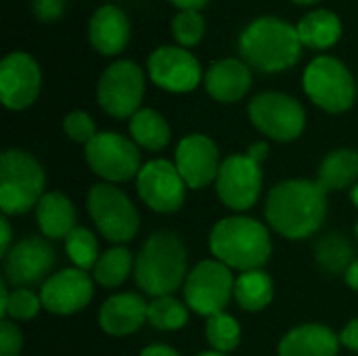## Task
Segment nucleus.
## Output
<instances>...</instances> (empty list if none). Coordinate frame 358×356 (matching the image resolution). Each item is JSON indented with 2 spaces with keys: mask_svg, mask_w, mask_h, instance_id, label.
Listing matches in <instances>:
<instances>
[{
  "mask_svg": "<svg viewBox=\"0 0 358 356\" xmlns=\"http://www.w3.org/2000/svg\"><path fill=\"white\" fill-rule=\"evenodd\" d=\"M264 216L273 231L287 239L315 235L327 216V191L317 180L292 178L275 185L266 197Z\"/></svg>",
  "mask_w": 358,
  "mask_h": 356,
  "instance_id": "nucleus-1",
  "label": "nucleus"
},
{
  "mask_svg": "<svg viewBox=\"0 0 358 356\" xmlns=\"http://www.w3.org/2000/svg\"><path fill=\"white\" fill-rule=\"evenodd\" d=\"M241 59L264 73H279L294 67L302 55L298 27L279 17H258L239 36Z\"/></svg>",
  "mask_w": 358,
  "mask_h": 356,
  "instance_id": "nucleus-2",
  "label": "nucleus"
},
{
  "mask_svg": "<svg viewBox=\"0 0 358 356\" xmlns=\"http://www.w3.org/2000/svg\"><path fill=\"white\" fill-rule=\"evenodd\" d=\"M187 248L170 231L153 233L134 262L136 285L153 298L174 294L187 281Z\"/></svg>",
  "mask_w": 358,
  "mask_h": 356,
  "instance_id": "nucleus-3",
  "label": "nucleus"
},
{
  "mask_svg": "<svg viewBox=\"0 0 358 356\" xmlns=\"http://www.w3.org/2000/svg\"><path fill=\"white\" fill-rule=\"evenodd\" d=\"M210 250L214 258L231 271H260L271 258L268 229L248 216H229L214 225L210 233Z\"/></svg>",
  "mask_w": 358,
  "mask_h": 356,
  "instance_id": "nucleus-4",
  "label": "nucleus"
},
{
  "mask_svg": "<svg viewBox=\"0 0 358 356\" xmlns=\"http://www.w3.org/2000/svg\"><path fill=\"white\" fill-rule=\"evenodd\" d=\"M44 170L31 153L6 149L0 155V208L4 216L36 208L44 195Z\"/></svg>",
  "mask_w": 358,
  "mask_h": 356,
  "instance_id": "nucleus-5",
  "label": "nucleus"
},
{
  "mask_svg": "<svg viewBox=\"0 0 358 356\" xmlns=\"http://www.w3.org/2000/svg\"><path fill=\"white\" fill-rule=\"evenodd\" d=\"M302 86L308 99L327 113H344L357 101V84L350 69L329 55H319L306 65Z\"/></svg>",
  "mask_w": 358,
  "mask_h": 356,
  "instance_id": "nucleus-6",
  "label": "nucleus"
},
{
  "mask_svg": "<svg viewBox=\"0 0 358 356\" xmlns=\"http://www.w3.org/2000/svg\"><path fill=\"white\" fill-rule=\"evenodd\" d=\"M88 214L96 231L111 243H126L138 233L141 220L130 197L111 183L94 185L88 191Z\"/></svg>",
  "mask_w": 358,
  "mask_h": 356,
  "instance_id": "nucleus-7",
  "label": "nucleus"
},
{
  "mask_svg": "<svg viewBox=\"0 0 358 356\" xmlns=\"http://www.w3.org/2000/svg\"><path fill=\"white\" fill-rule=\"evenodd\" d=\"M145 97V71L130 59L113 61L96 82V101L101 109L117 120L132 118Z\"/></svg>",
  "mask_w": 358,
  "mask_h": 356,
  "instance_id": "nucleus-8",
  "label": "nucleus"
},
{
  "mask_svg": "<svg viewBox=\"0 0 358 356\" xmlns=\"http://www.w3.org/2000/svg\"><path fill=\"white\" fill-rule=\"evenodd\" d=\"M252 124L268 138L289 143L302 136L306 128V111L302 103L285 92H260L248 105Z\"/></svg>",
  "mask_w": 358,
  "mask_h": 356,
  "instance_id": "nucleus-9",
  "label": "nucleus"
},
{
  "mask_svg": "<svg viewBox=\"0 0 358 356\" xmlns=\"http://www.w3.org/2000/svg\"><path fill=\"white\" fill-rule=\"evenodd\" d=\"M233 296L235 277L227 264L218 260H203L189 271L185 281V302L193 313L208 319L220 315Z\"/></svg>",
  "mask_w": 358,
  "mask_h": 356,
  "instance_id": "nucleus-10",
  "label": "nucleus"
},
{
  "mask_svg": "<svg viewBox=\"0 0 358 356\" xmlns=\"http://www.w3.org/2000/svg\"><path fill=\"white\" fill-rule=\"evenodd\" d=\"M90 170L107 183H126L141 172L138 145L117 132H99L84 149Z\"/></svg>",
  "mask_w": 358,
  "mask_h": 356,
  "instance_id": "nucleus-11",
  "label": "nucleus"
},
{
  "mask_svg": "<svg viewBox=\"0 0 358 356\" xmlns=\"http://www.w3.org/2000/svg\"><path fill=\"white\" fill-rule=\"evenodd\" d=\"M136 191L153 212L170 214L185 204L187 183L182 180L176 164L168 159H151L136 176Z\"/></svg>",
  "mask_w": 358,
  "mask_h": 356,
  "instance_id": "nucleus-12",
  "label": "nucleus"
},
{
  "mask_svg": "<svg viewBox=\"0 0 358 356\" xmlns=\"http://www.w3.org/2000/svg\"><path fill=\"white\" fill-rule=\"evenodd\" d=\"M260 162L245 155H231L222 162L218 178H216V193L220 201L237 212L250 210L262 191V170Z\"/></svg>",
  "mask_w": 358,
  "mask_h": 356,
  "instance_id": "nucleus-13",
  "label": "nucleus"
},
{
  "mask_svg": "<svg viewBox=\"0 0 358 356\" xmlns=\"http://www.w3.org/2000/svg\"><path fill=\"white\" fill-rule=\"evenodd\" d=\"M147 71L155 86L174 94L191 92L201 82L197 57L182 46H157L147 59Z\"/></svg>",
  "mask_w": 358,
  "mask_h": 356,
  "instance_id": "nucleus-14",
  "label": "nucleus"
},
{
  "mask_svg": "<svg viewBox=\"0 0 358 356\" xmlns=\"http://www.w3.org/2000/svg\"><path fill=\"white\" fill-rule=\"evenodd\" d=\"M42 88V71L38 61L23 52H8L0 61V99L10 111H23L36 103Z\"/></svg>",
  "mask_w": 358,
  "mask_h": 356,
  "instance_id": "nucleus-15",
  "label": "nucleus"
},
{
  "mask_svg": "<svg viewBox=\"0 0 358 356\" xmlns=\"http://www.w3.org/2000/svg\"><path fill=\"white\" fill-rule=\"evenodd\" d=\"M57 256L46 237H25L4 256V279L13 287H27L42 281L55 266Z\"/></svg>",
  "mask_w": 358,
  "mask_h": 356,
  "instance_id": "nucleus-16",
  "label": "nucleus"
},
{
  "mask_svg": "<svg viewBox=\"0 0 358 356\" xmlns=\"http://www.w3.org/2000/svg\"><path fill=\"white\" fill-rule=\"evenodd\" d=\"M92 279L82 269H63L50 275L40 290L42 308L52 315H73L92 300Z\"/></svg>",
  "mask_w": 358,
  "mask_h": 356,
  "instance_id": "nucleus-17",
  "label": "nucleus"
},
{
  "mask_svg": "<svg viewBox=\"0 0 358 356\" xmlns=\"http://www.w3.org/2000/svg\"><path fill=\"white\" fill-rule=\"evenodd\" d=\"M174 164L189 189H203L216 183L220 172V151L206 134H189L176 147Z\"/></svg>",
  "mask_w": 358,
  "mask_h": 356,
  "instance_id": "nucleus-18",
  "label": "nucleus"
},
{
  "mask_svg": "<svg viewBox=\"0 0 358 356\" xmlns=\"http://www.w3.org/2000/svg\"><path fill=\"white\" fill-rule=\"evenodd\" d=\"M206 92L218 103H237L252 88V67L243 59L224 57L214 61L203 76Z\"/></svg>",
  "mask_w": 358,
  "mask_h": 356,
  "instance_id": "nucleus-19",
  "label": "nucleus"
},
{
  "mask_svg": "<svg viewBox=\"0 0 358 356\" xmlns=\"http://www.w3.org/2000/svg\"><path fill=\"white\" fill-rule=\"evenodd\" d=\"M130 19L115 4L99 6L88 23V38L96 52L105 57L120 55L130 42Z\"/></svg>",
  "mask_w": 358,
  "mask_h": 356,
  "instance_id": "nucleus-20",
  "label": "nucleus"
},
{
  "mask_svg": "<svg viewBox=\"0 0 358 356\" xmlns=\"http://www.w3.org/2000/svg\"><path fill=\"white\" fill-rule=\"evenodd\" d=\"M147 311L149 302H145L143 296L126 292L115 294L99 311V325L105 334L122 338L138 332L147 323Z\"/></svg>",
  "mask_w": 358,
  "mask_h": 356,
  "instance_id": "nucleus-21",
  "label": "nucleus"
},
{
  "mask_svg": "<svg viewBox=\"0 0 358 356\" xmlns=\"http://www.w3.org/2000/svg\"><path fill=\"white\" fill-rule=\"evenodd\" d=\"M340 336L319 323H306L283 336L279 356H338Z\"/></svg>",
  "mask_w": 358,
  "mask_h": 356,
  "instance_id": "nucleus-22",
  "label": "nucleus"
},
{
  "mask_svg": "<svg viewBox=\"0 0 358 356\" xmlns=\"http://www.w3.org/2000/svg\"><path fill=\"white\" fill-rule=\"evenodd\" d=\"M76 208L69 197L59 191L44 193L36 206V220L46 239H67L76 229Z\"/></svg>",
  "mask_w": 358,
  "mask_h": 356,
  "instance_id": "nucleus-23",
  "label": "nucleus"
},
{
  "mask_svg": "<svg viewBox=\"0 0 358 356\" xmlns=\"http://www.w3.org/2000/svg\"><path fill=\"white\" fill-rule=\"evenodd\" d=\"M296 27L302 46H308L313 50H327L342 38V21L329 8H317L306 13Z\"/></svg>",
  "mask_w": 358,
  "mask_h": 356,
  "instance_id": "nucleus-24",
  "label": "nucleus"
},
{
  "mask_svg": "<svg viewBox=\"0 0 358 356\" xmlns=\"http://www.w3.org/2000/svg\"><path fill=\"white\" fill-rule=\"evenodd\" d=\"M358 178V151L355 149H336L319 166L317 183L329 191H342L355 185Z\"/></svg>",
  "mask_w": 358,
  "mask_h": 356,
  "instance_id": "nucleus-25",
  "label": "nucleus"
},
{
  "mask_svg": "<svg viewBox=\"0 0 358 356\" xmlns=\"http://www.w3.org/2000/svg\"><path fill=\"white\" fill-rule=\"evenodd\" d=\"M130 136L143 149L162 151L168 147L172 132H170L168 120L159 111L145 107V109H138L130 118Z\"/></svg>",
  "mask_w": 358,
  "mask_h": 356,
  "instance_id": "nucleus-26",
  "label": "nucleus"
},
{
  "mask_svg": "<svg viewBox=\"0 0 358 356\" xmlns=\"http://www.w3.org/2000/svg\"><path fill=\"white\" fill-rule=\"evenodd\" d=\"M273 279L262 271H248L235 279V300L243 311H264L273 302Z\"/></svg>",
  "mask_w": 358,
  "mask_h": 356,
  "instance_id": "nucleus-27",
  "label": "nucleus"
},
{
  "mask_svg": "<svg viewBox=\"0 0 358 356\" xmlns=\"http://www.w3.org/2000/svg\"><path fill=\"white\" fill-rule=\"evenodd\" d=\"M317 262L331 275H346L355 258V245L352 241L342 233H329L325 235L317 248H315Z\"/></svg>",
  "mask_w": 358,
  "mask_h": 356,
  "instance_id": "nucleus-28",
  "label": "nucleus"
},
{
  "mask_svg": "<svg viewBox=\"0 0 358 356\" xmlns=\"http://www.w3.org/2000/svg\"><path fill=\"white\" fill-rule=\"evenodd\" d=\"M134 262L136 260L132 258V252L128 248L115 245V248H111V250H107V252L101 254L99 262L92 269V277L103 287L113 290V287L122 285L128 279Z\"/></svg>",
  "mask_w": 358,
  "mask_h": 356,
  "instance_id": "nucleus-29",
  "label": "nucleus"
},
{
  "mask_svg": "<svg viewBox=\"0 0 358 356\" xmlns=\"http://www.w3.org/2000/svg\"><path fill=\"white\" fill-rule=\"evenodd\" d=\"M187 321H189V311L180 300H176L172 296H162V298H153L149 302L147 323H151L155 329L176 332V329L185 327Z\"/></svg>",
  "mask_w": 358,
  "mask_h": 356,
  "instance_id": "nucleus-30",
  "label": "nucleus"
},
{
  "mask_svg": "<svg viewBox=\"0 0 358 356\" xmlns=\"http://www.w3.org/2000/svg\"><path fill=\"white\" fill-rule=\"evenodd\" d=\"M0 292H2V302H0V315H2V319L29 321L42 308L40 296L34 294L27 287H15L13 292H8L6 285L2 283L0 285Z\"/></svg>",
  "mask_w": 358,
  "mask_h": 356,
  "instance_id": "nucleus-31",
  "label": "nucleus"
},
{
  "mask_svg": "<svg viewBox=\"0 0 358 356\" xmlns=\"http://www.w3.org/2000/svg\"><path fill=\"white\" fill-rule=\"evenodd\" d=\"M65 250H67V256L71 258V262L76 264V269H82V271L94 269V264L101 258V254H99V241H96L94 233L88 231L86 227H76L67 235Z\"/></svg>",
  "mask_w": 358,
  "mask_h": 356,
  "instance_id": "nucleus-32",
  "label": "nucleus"
},
{
  "mask_svg": "<svg viewBox=\"0 0 358 356\" xmlns=\"http://www.w3.org/2000/svg\"><path fill=\"white\" fill-rule=\"evenodd\" d=\"M206 338L208 342L212 344V348L216 353H231L239 346L241 342V327L239 323L227 315V313H220V315H214L208 319L206 323Z\"/></svg>",
  "mask_w": 358,
  "mask_h": 356,
  "instance_id": "nucleus-33",
  "label": "nucleus"
},
{
  "mask_svg": "<svg viewBox=\"0 0 358 356\" xmlns=\"http://www.w3.org/2000/svg\"><path fill=\"white\" fill-rule=\"evenodd\" d=\"M172 36L182 48L197 46L206 36V19L199 10H178L172 19Z\"/></svg>",
  "mask_w": 358,
  "mask_h": 356,
  "instance_id": "nucleus-34",
  "label": "nucleus"
},
{
  "mask_svg": "<svg viewBox=\"0 0 358 356\" xmlns=\"http://www.w3.org/2000/svg\"><path fill=\"white\" fill-rule=\"evenodd\" d=\"M63 130L65 134L82 145H88L99 132L94 126V120L86 111H71L63 118Z\"/></svg>",
  "mask_w": 358,
  "mask_h": 356,
  "instance_id": "nucleus-35",
  "label": "nucleus"
},
{
  "mask_svg": "<svg viewBox=\"0 0 358 356\" xmlns=\"http://www.w3.org/2000/svg\"><path fill=\"white\" fill-rule=\"evenodd\" d=\"M23 346V336L21 329L17 327L15 321L2 319L0 323V356H19Z\"/></svg>",
  "mask_w": 358,
  "mask_h": 356,
  "instance_id": "nucleus-36",
  "label": "nucleus"
},
{
  "mask_svg": "<svg viewBox=\"0 0 358 356\" xmlns=\"http://www.w3.org/2000/svg\"><path fill=\"white\" fill-rule=\"evenodd\" d=\"M65 6H67L65 0H34L31 2V13H34L36 19H40L44 23H50V21H57L59 17H63Z\"/></svg>",
  "mask_w": 358,
  "mask_h": 356,
  "instance_id": "nucleus-37",
  "label": "nucleus"
},
{
  "mask_svg": "<svg viewBox=\"0 0 358 356\" xmlns=\"http://www.w3.org/2000/svg\"><path fill=\"white\" fill-rule=\"evenodd\" d=\"M340 342H342L346 348H350V350L358 353V319H352V321L342 329V334H340Z\"/></svg>",
  "mask_w": 358,
  "mask_h": 356,
  "instance_id": "nucleus-38",
  "label": "nucleus"
},
{
  "mask_svg": "<svg viewBox=\"0 0 358 356\" xmlns=\"http://www.w3.org/2000/svg\"><path fill=\"white\" fill-rule=\"evenodd\" d=\"M0 252H2V256H6L8 254V250H10V239H13V233H10V225H8V218L6 216H2L0 218Z\"/></svg>",
  "mask_w": 358,
  "mask_h": 356,
  "instance_id": "nucleus-39",
  "label": "nucleus"
},
{
  "mask_svg": "<svg viewBox=\"0 0 358 356\" xmlns=\"http://www.w3.org/2000/svg\"><path fill=\"white\" fill-rule=\"evenodd\" d=\"M245 153H248L252 159H256V162H260V164H262V162L268 157V145H266L264 141H258V143L250 145Z\"/></svg>",
  "mask_w": 358,
  "mask_h": 356,
  "instance_id": "nucleus-40",
  "label": "nucleus"
},
{
  "mask_svg": "<svg viewBox=\"0 0 358 356\" xmlns=\"http://www.w3.org/2000/svg\"><path fill=\"white\" fill-rule=\"evenodd\" d=\"M141 356H180L174 348L166 346V344H153V346H147Z\"/></svg>",
  "mask_w": 358,
  "mask_h": 356,
  "instance_id": "nucleus-41",
  "label": "nucleus"
},
{
  "mask_svg": "<svg viewBox=\"0 0 358 356\" xmlns=\"http://www.w3.org/2000/svg\"><path fill=\"white\" fill-rule=\"evenodd\" d=\"M168 2H172L176 8H180V10H199V8H203L210 0H168Z\"/></svg>",
  "mask_w": 358,
  "mask_h": 356,
  "instance_id": "nucleus-42",
  "label": "nucleus"
},
{
  "mask_svg": "<svg viewBox=\"0 0 358 356\" xmlns=\"http://www.w3.org/2000/svg\"><path fill=\"white\" fill-rule=\"evenodd\" d=\"M344 279H346V283H348V287H350V290L358 292V258L352 262V264H350V269L346 271Z\"/></svg>",
  "mask_w": 358,
  "mask_h": 356,
  "instance_id": "nucleus-43",
  "label": "nucleus"
},
{
  "mask_svg": "<svg viewBox=\"0 0 358 356\" xmlns=\"http://www.w3.org/2000/svg\"><path fill=\"white\" fill-rule=\"evenodd\" d=\"M294 4H304V6H308V4H317V2H321V0H292Z\"/></svg>",
  "mask_w": 358,
  "mask_h": 356,
  "instance_id": "nucleus-44",
  "label": "nucleus"
},
{
  "mask_svg": "<svg viewBox=\"0 0 358 356\" xmlns=\"http://www.w3.org/2000/svg\"><path fill=\"white\" fill-rule=\"evenodd\" d=\"M350 197H352V201H355V206L358 208V185H355V189H352V193H350Z\"/></svg>",
  "mask_w": 358,
  "mask_h": 356,
  "instance_id": "nucleus-45",
  "label": "nucleus"
},
{
  "mask_svg": "<svg viewBox=\"0 0 358 356\" xmlns=\"http://www.w3.org/2000/svg\"><path fill=\"white\" fill-rule=\"evenodd\" d=\"M197 356H227L224 353H216V350H208V353H199Z\"/></svg>",
  "mask_w": 358,
  "mask_h": 356,
  "instance_id": "nucleus-46",
  "label": "nucleus"
},
{
  "mask_svg": "<svg viewBox=\"0 0 358 356\" xmlns=\"http://www.w3.org/2000/svg\"><path fill=\"white\" fill-rule=\"evenodd\" d=\"M355 235H357V239H358V222H357V227H355Z\"/></svg>",
  "mask_w": 358,
  "mask_h": 356,
  "instance_id": "nucleus-47",
  "label": "nucleus"
}]
</instances>
